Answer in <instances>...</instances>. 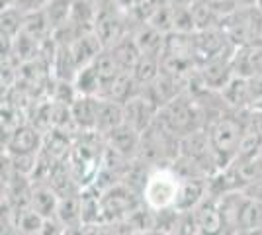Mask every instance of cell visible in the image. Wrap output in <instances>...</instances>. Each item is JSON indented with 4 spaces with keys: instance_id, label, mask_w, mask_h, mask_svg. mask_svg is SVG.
Instances as JSON below:
<instances>
[{
    "instance_id": "9c48e42d",
    "label": "cell",
    "mask_w": 262,
    "mask_h": 235,
    "mask_svg": "<svg viewBox=\"0 0 262 235\" xmlns=\"http://www.w3.org/2000/svg\"><path fill=\"white\" fill-rule=\"evenodd\" d=\"M233 73L237 77L254 78L262 75V45H243L233 55Z\"/></svg>"
},
{
    "instance_id": "4316f807",
    "label": "cell",
    "mask_w": 262,
    "mask_h": 235,
    "mask_svg": "<svg viewBox=\"0 0 262 235\" xmlns=\"http://www.w3.org/2000/svg\"><path fill=\"white\" fill-rule=\"evenodd\" d=\"M157 2H161V0H133V8L135 10H149L151 6H155ZM145 12H143V18H145Z\"/></svg>"
},
{
    "instance_id": "8fae6325",
    "label": "cell",
    "mask_w": 262,
    "mask_h": 235,
    "mask_svg": "<svg viewBox=\"0 0 262 235\" xmlns=\"http://www.w3.org/2000/svg\"><path fill=\"white\" fill-rule=\"evenodd\" d=\"M104 141L116 151H120L121 155L135 159L139 153V145H141V134L135 127H131L129 123H121L120 127H116L104 137Z\"/></svg>"
},
{
    "instance_id": "f1b7e54d",
    "label": "cell",
    "mask_w": 262,
    "mask_h": 235,
    "mask_svg": "<svg viewBox=\"0 0 262 235\" xmlns=\"http://www.w3.org/2000/svg\"><path fill=\"white\" fill-rule=\"evenodd\" d=\"M258 8L262 10V0H258Z\"/></svg>"
},
{
    "instance_id": "52a82bcc",
    "label": "cell",
    "mask_w": 262,
    "mask_h": 235,
    "mask_svg": "<svg viewBox=\"0 0 262 235\" xmlns=\"http://www.w3.org/2000/svg\"><path fill=\"white\" fill-rule=\"evenodd\" d=\"M221 98L223 104L229 110H249L254 104V94H252L251 78L235 77L227 82V87L221 90Z\"/></svg>"
},
{
    "instance_id": "2e32d148",
    "label": "cell",
    "mask_w": 262,
    "mask_h": 235,
    "mask_svg": "<svg viewBox=\"0 0 262 235\" xmlns=\"http://www.w3.org/2000/svg\"><path fill=\"white\" fill-rule=\"evenodd\" d=\"M47 184H49L59 196H71V194L82 192V186L78 184V180H77V177H75L71 165H69V161H67V163H57V165L51 168V175H49Z\"/></svg>"
},
{
    "instance_id": "8992f818",
    "label": "cell",
    "mask_w": 262,
    "mask_h": 235,
    "mask_svg": "<svg viewBox=\"0 0 262 235\" xmlns=\"http://www.w3.org/2000/svg\"><path fill=\"white\" fill-rule=\"evenodd\" d=\"M206 196H208V179H180L172 208L178 213L194 212Z\"/></svg>"
},
{
    "instance_id": "cb8c5ba5",
    "label": "cell",
    "mask_w": 262,
    "mask_h": 235,
    "mask_svg": "<svg viewBox=\"0 0 262 235\" xmlns=\"http://www.w3.org/2000/svg\"><path fill=\"white\" fill-rule=\"evenodd\" d=\"M254 227H262V204L247 196L239 212V231Z\"/></svg>"
},
{
    "instance_id": "d4e9b609",
    "label": "cell",
    "mask_w": 262,
    "mask_h": 235,
    "mask_svg": "<svg viewBox=\"0 0 262 235\" xmlns=\"http://www.w3.org/2000/svg\"><path fill=\"white\" fill-rule=\"evenodd\" d=\"M37 235H65V225L61 224L57 218H49L43 222V227L39 229Z\"/></svg>"
},
{
    "instance_id": "f546056e",
    "label": "cell",
    "mask_w": 262,
    "mask_h": 235,
    "mask_svg": "<svg viewBox=\"0 0 262 235\" xmlns=\"http://www.w3.org/2000/svg\"><path fill=\"white\" fill-rule=\"evenodd\" d=\"M260 157H262V155H260Z\"/></svg>"
},
{
    "instance_id": "484cf974",
    "label": "cell",
    "mask_w": 262,
    "mask_h": 235,
    "mask_svg": "<svg viewBox=\"0 0 262 235\" xmlns=\"http://www.w3.org/2000/svg\"><path fill=\"white\" fill-rule=\"evenodd\" d=\"M243 192H245L249 198H252V200H256L262 204V179H258L256 182H252L251 186H247Z\"/></svg>"
},
{
    "instance_id": "30bf717a",
    "label": "cell",
    "mask_w": 262,
    "mask_h": 235,
    "mask_svg": "<svg viewBox=\"0 0 262 235\" xmlns=\"http://www.w3.org/2000/svg\"><path fill=\"white\" fill-rule=\"evenodd\" d=\"M194 216L200 225V231L204 235H223V218H221L217 198L206 196L194 210Z\"/></svg>"
},
{
    "instance_id": "6da1fadb",
    "label": "cell",
    "mask_w": 262,
    "mask_h": 235,
    "mask_svg": "<svg viewBox=\"0 0 262 235\" xmlns=\"http://www.w3.org/2000/svg\"><path fill=\"white\" fill-rule=\"evenodd\" d=\"M249 120H251V108L249 110H227L208 125L209 139H211L219 170L229 167L235 161L241 139L249 127Z\"/></svg>"
},
{
    "instance_id": "277c9868",
    "label": "cell",
    "mask_w": 262,
    "mask_h": 235,
    "mask_svg": "<svg viewBox=\"0 0 262 235\" xmlns=\"http://www.w3.org/2000/svg\"><path fill=\"white\" fill-rule=\"evenodd\" d=\"M125 108V123H129L131 127H135L139 134H143L145 130H149L153 125L155 118L159 114V104L145 92H137L133 98L123 104Z\"/></svg>"
},
{
    "instance_id": "603a6c76",
    "label": "cell",
    "mask_w": 262,
    "mask_h": 235,
    "mask_svg": "<svg viewBox=\"0 0 262 235\" xmlns=\"http://www.w3.org/2000/svg\"><path fill=\"white\" fill-rule=\"evenodd\" d=\"M262 155V134H258L254 127H247V132L243 135L239 143V151L235 161H251V159H258Z\"/></svg>"
},
{
    "instance_id": "d6986e66",
    "label": "cell",
    "mask_w": 262,
    "mask_h": 235,
    "mask_svg": "<svg viewBox=\"0 0 262 235\" xmlns=\"http://www.w3.org/2000/svg\"><path fill=\"white\" fill-rule=\"evenodd\" d=\"M106 49H110V53L116 57V61L120 63V67L123 71H133V67L137 65V61L141 57V51H139V47H137L131 34L123 35L118 44L106 47Z\"/></svg>"
},
{
    "instance_id": "4fadbf2b",
    "label": "cell",
    "mask_w": 262,
    "mask_h": 235,
    "mask_svg": "<svg viewBox=\"0 0 262 235\" xmlns=\"http://www.w3.org/2000/svg\"><path fill=\"white\" fill-rule=\"evenodd\" d=\"M135 44L139 47L141 55H151V57H163L164 53V44H166V34L159 32L157 28L149 26L147 22H141L135 32H131Z\"/></svg>"
},
{
    "instance_id": "ac0fdd59",
    "label": "cell",
    "mask_w": 262,
    "mask_h": 235,
    "mask_svg": "<svg viewBox=\"0 0 262 235\" xmlns=\"http://www.w3.org/2000/svg\"><path fill=\"white\" fill-rule=\"evenodd\" d=\"M55 218L65 227L84 224V220H82V192L71 194V196H61Z\"/></svg>"
},
{
    "instance_id": "7c38bea8",
    "label": "cell",
    "mask_w": 262,
    "mask_h": 235,
    "mask_svg": "<svg viewBox=\"0 0 262 235\" xmlns=\"http://www.w3.org/2000/svg\"><path fill=\"white\" fill-rule=\"evenodd\" d=\"M73 149H75V137L61 132V130H51L49 134L43 135L41 151L53 161L55 165L57 163H67L73 155Z\"/></svg>"
},
{
    "instance_id": "83f0119b",
    "label": "cell",
    "mask_w": 262,
    "mask_h": 235,
    "mask_svg": "<svg viewBox=\"0 0 262 235\" xmlns=\"http://www.w3.org/2000/svg\"><path fill=\"white\" fill-rule=\"evenodd\" d=\"M237 235H262V227H254V229H245V231H239Z\"/></svg>"
},
{
    "instance_id": "e0dca14e",
    "label": "cell",
    "mask_w": 262,
    "mask_h": 235,
    "mask_svg": "<svg viewBox=\"0 0 262 235\" xmlns=\"http://www.w3.org/2000/svg\"><path fill=\"white\" fill-rule=\"evenodd\" d=\"M59 200L61 196L47 184H33V190H32V208L39 216H43L45 220L49 218H55L57 213V206H59Z\"/></svg>"
},
{
    "instance_id": "5bb4252c",
    "label": "cell",
    "mask_w": 262,
    "mask_h": 235,
    "mask_svg": "<svg viewBox=\"0 0 262 235\" xmlns=\"http://www.w3.org/2000/svg\"><path fill=\"white\" fill-rule=\"evenodd\" d=\"M100 96H80L71 104V114L77 123L78 132H96V116H98Z\"/></svg>"
},
{
    "instance_id": "ba28073f",
    "label": "cell",
    "mask_w": 262,
    "mask_h": 235,
    "mask_svg": "<svg viewBox=\"0 0 262 235\" xmlns=\"http://www.w3.org/2000/svg\"><path fill=\"white\" fill-rule=\"evenodd\" d=\"M231 61L233 59H213V61H208V63L198 67V77L202 78V82L209 90L221 92L227 87V82H229L231 78L235 77Z\"/></svg>"
},
{
    "instance_id": "3957f363",
    "label": "cell",
    "mask_w": 262,
    "mask_h": 235,
    "mask_svg": "<svg viewBox=\"0 0 262 235\" xmlns=\"http://www.w3.org/2000/svg\"><path fill=\"white\" fill-rule=\"evenodd\" d=\"M180 186V177L172 167H159L153 170L151 179L143 192V202L155 212L172 208Z\"/></svg>"
},
{
    "instance_id": "ffe728a7",
    "label": "cell",
    "mask_w": 262,
    "mask_h": 235,
    "mask_svg": "<svg viewBox=\"0 0 262 235\" xmlns=\"http://www.w3.org/2000/svg\"><path fill=\"white\" fill-rule=\"evenodd\" d=\"M131 75L135 78V82L139 84V89H147L151 87L155 80L161 75V59L159 57H151V55H141L137 65L133 67Z\"/></svg>"
},
{
    "instance_id": "5b68a950",
    "label": "cell",
    "mask_w": 262,
    "mask_h": 235,
    "mask_svg": "<svg viewBox=\"0 0 262 235\" xmlns=\"http://www.w3.org/2000/svg\"><path fill=\"white\" fill-rule=\"evenodd\" d=\"M43 147V134L33 125L26 122L4 141L6 155H37Z\"/></svg>"
},
{
    "instance_id": "9a60e30c",
    "label": "cell",
    "mask_w": 262,
    "mask_h": 235,
    "mask_svg": "<svg viewBox=\"0 0 262 235\" xmlns=\"http://www.w3.org/2000/svg\"><path fill=\"white\" fill-rule=\"evenodd\" d=\"M121 123H125V108H123V104L110 100V98H100L98 116H96V132L106 137L110 132L120 127Z\"/></svg>"
},
{
    "instance_id": "7a4b0ae2",
    "label": "cell",
    "mask_w": 262,
    "mask_h": 235,
    "mask_svg": "<svg viewBox=\"0 0 262 235\" xmlns=\"http://www.w3.org/2000/svg\"><path fill=\"white\" fill-rule=\"evenodd\" d=\"M143 196L139 192H135L129 188L127 184L118 182L114 186H110L106 192L100 194V216L102 222L108 224H116L121 222L123 218H127L133 210H137L139 206H143Z\"/></svg>"
},
{
    "instance_id": "44dd1931",
    "label": "cell",
    "mask_w": 262,
    "mask_h": 235,
    "mask_svg": "<svg viewBox=\"0 0 262 235\" xmlns=\"http://www.w3.org/2000/svg\"><path fill=\"white\" fill-rule=\"evenodd\" d=\"M10 222L20 235H37L39 233V229L43 227L45 218L43 216H39V213L30 206V208H24V210L12 212Z\"/></svg>"
},
{
    "instance_id": "7402d4cb",
    "label": "cell",
    "mask_w": 262,
    "mask_h": 235,
    "mask_svg": "<svg viewBox=\"0 0 262 235\" xmlns=\"http://www.w3.org/2000/svg\"><path fill=\"white\" fill-rule=\"evenodd\" d=\"M73 84H75V89H77V92L80 96H100V78L94 63L78 69Z\"/></svg>"
}]
</instances>
